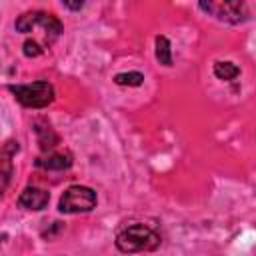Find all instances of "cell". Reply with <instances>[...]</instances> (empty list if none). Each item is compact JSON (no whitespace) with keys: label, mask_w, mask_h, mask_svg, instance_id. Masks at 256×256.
<instances>
[{"label":"cell","mask_w":256,"mask_h":256,"mask_svg":"<svg viewBox=\"0 0 256 256\" xmlns=\"http://www.w3.org/2000/svg\"><path fill=\"white\" fill-rule=\"evenodd\" d=\"M48 200H50V194L46 190L36 188V186H28L20 192L18 206L24 210H44L48 206Z\"/></svg>","instance_id":"obj_6"},{"label":"cell","mask_w":256,"mask_h":256,"mask_svg":"<svg viewBox=\"0 0 256 256\" xmlns=\"http://www.w3.org/2000/svg\"><path fill=\"white\" fill-rule=\"evenodd\" d=\"M36 166L44 170H66L72 166V156L68 152H46L36 158Z\"/></svg>","instance_id":"obj_7"},{"label":"cell","mask_w":256,"mask_h":256,"mask_svg":"<svg viewBox=\"0 0 256 256\" xmlns=\"http://www.w3.org/2000/svg\"><path fill=\"white\" fill-rule=\"evenodd\" d=\"M62 6L68 10H80L84 6V2H62Z\"/></svg>","instance_id":"obj_13"},{"label":"cell","mask_w":256,"mask_h":256,"mask_svg":"<svg viewBox=\"0 0 256 256\" xmlns=\"http://www.w3.org/2000/svg\"><path fill=\"white\" fill-rule=\"evenodd\" d=\"M156 60L162 66H172V46L166 36H156Z\"/></svg>","instance_id":"obj_8"},{"label":"cell","mask_w":256,"mask_h":256,"mask_svg":"<svg viewBox=\"0 0 256 256\" xmlns=\"http://www.w3.org/2000/svg\"><path fill=\"white\" fill-rule=\"evenodd\" d=\"M44 50H46V44L40 42V40H36V38L26 40L24 46H22V52H24V56H28V58H36V56L44 54Z\"/></svg>","instance_id":"obj_12"},{"label":"cell","mask_w":256,"mask_h":256,"mask_svg":"<svg viewBox=\"0 0 256 256\" xmlns=\"http://www.w3.org/2000/svg\"><path fill=\"white\" fill-rule=\"evenodd\" d=\"M238 74H240V68L234 62L220 60L214 64V76L220 80H234V78H238Z\"/></svg>","instance_id":"obj_9"},{"label":"cell","mask_w":256,"mask_h":256,"mask_svg":"<svg viewBox=\"0 0 256 256\" xmlns=\"http://www.w3.org/2000/svg\"><path fill=\"white\" fill-rule=\"evenodd\" d=\"M16 30L22 32V34H28V32H36V30H42L44 34V42H54L60 32H62V24L60 20L54 16V14H48V12H42V10H32V12H24L16 18L14 22Z\"/></svg>","instance_id":"obj_2"},{"label":"cell","mask_w":256,"mask_h":256,"mask_svg":"<svg viewBox=\"0 0 256 256\" xmlns=\"http://www.w3.org/2000/svg\"><path fill=\"white\" fill-rule=\"evenodd\" d=\"M96 206V192L88 186L74 184L66 188V192L60 196L58 210L62 214H80V212H90Z\"/></svg>","instance_id":"obj_4"},{"label":"cell","mask_w":256,"mask_h":256,"mask_svg":"<svg viewBox=\"0 0 256 256\" xmlns=\"http://www.w3.org/2000/svg\"><path fill=\"white\" fill-rule=\"evenodd\" d=\"M198 6L206 14L214 16L216 20L226 22V24H240L248 18L246 4L238 2V0H208V2H200Z\"/></svg>","instance_id":"obj_5"},{"label":"cell","mask_w":256,"mask_h":256,"mask_svg":"<svg viewBox=\"0 0 256 256\" xmlns=\"http://www.w3.org/2000/svg\"><path fill=\"white\" fill-rule=\"evenodd\" d=\"M36 134H38V144H40V148L42 150H52L56 144H58V136L54 134V130L50 128V126H44V128H40V124H36Z\"/></svg>","instance_id":"obj_10"},{"label":"cell","mask_w":256,"mask_h":256,"mask_svg":"<svg viewBox=\"0 0 256 256\" xmlns=\"http://www.w3.org/2000/svg\"><path fill=\"white\" fill-rule=\"evenodd\" d=\"M114 82L118 86H140L144 82V76L140 72H122L114 76Z\"/></svg>","instance_id":"obj_11"},{"label":"cell","mask_w":256,"mask_h":256,"mask_svg":"<svg viewBox=\"0 0 256 256\" xmlns=\"http://www.w3.org/2000/svg\"><path fill=\"white\" fill-rule=\"evenodd\" d=\"M160 246V234L156 228L148 224H130L118 230L116 234V248L124 254L134 252H150Z\"/></svg>","instance_id":"obj_1"},{"label":"cell","mask_w":256,"mask_h":256,"mask_svg":"<svg viewBox=\"0 0 256 256\" xmlns=\"http://www.w3.org/2000/svg\"><path fill=\"white\" fill-rule=\"evenodd\" d=\"M8 90L26 108H46L54 100V86L46 80H36L32 84H10Z\"/></svg>","instance_id":"obj_3"}]
</instances>
